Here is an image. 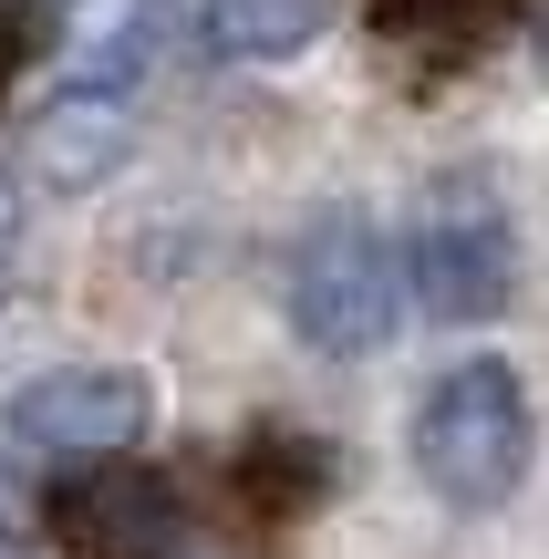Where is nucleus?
<instances>
[{
	"label": "nucleus",
	"instance_id": "f257e3e1",
	"mask_svg": "<svg viewBox=\"0 0 549 559\" xmlns=\"http://www.w3.org/2000/svg\"><path fill=\"white\" fill-rule=\"evenodd\" d=\"M415 477L446 508H509L529 477V383L498 353H467L415 404Z\"/></svg>",
	"mask_w": 549,
	"mask_h": 559
},
{
	"label": "nucleus",
	"instance_id": "f03ea898",
	"mask_svg": "<svg viewBox=\"0 0 549 559\" xmlns=\"http://www.w3.org/2000/svg\"><path fill=\"white\" fill-rule=\"evenodd\" d=\"M290 332L332 362H363L394 342V249L363 207H322L290 249Z\"/></svg>",
	"mask_w": 549,
	"mask_h": 559
},
{
	"label": "nucleus",
	"instance_id": "7ed1b4c3",
	"mask_svg": "<svg viewBox=\"0 0 549 559\" xmlns=\"http://www.w3.org/2000/svg\"><path fill=\"white\" fill-rule=\"evenodd\" d=\"M156 425V383L124 373V362H62V373L21 383L0 404V456H21L32 477H73L94 456H124V445Z\"/></svg>",
	"mask_w": 549,
	"mask_h": 559
},
{
	"label": "nucleus",
	"instance_id": "20e7f679",
	"mask_svg": "<svg viewBox=\"0 0 549 559\" xmlns=\"http://www.w3.org/2000/svg\"><path fill=\"white\" fill-rule=\"evenodd\" d=\"M405 270H415V300L435 321H498L518 290V228L498 207V187L488 177L426 187V207L405 228Z\"/></svg>",
	"mask_w": 549,
	"mask_h": 559
},
{
	"label": "nucleus",
	"instance_id": "39448f33",
	"mask_svg": "<svg viewBox=\"0 0 549 559\" xmlns=\"http://www.w3.org/2000/svg\"><path fill=\"white\" fill-rule=\"evenodd\" d=\"M52 549L62 559H177V487L124 456L52 477Z\"/></svg>",
	"mask_w": 549,
	"mask_h": 559
},
{
	"label": "nucleus",
	"instance_id": "423d86ee",
	"mask_svg": "<svg viewBox=\"0 0 549 559\" xmlns=\"http://www.w3.org/2000/svg\"><path fill=\"white\" fill-rule=\"evenodd\" d=\"M41 32L62 41V83L73 94H124L166 62V32H177V0H52Z\"/></svg>",
	"mask_w": 549,
	"mask_h": 559
},
{
	"label": "nucleus",
	"instance_id": "0eeeda50",
	"mask_svg": "<svg viewBox=\"0 0 549 559\" xmlns=\"http://www.w3.org/2000/svg\"><path fill=\"white\" fill-rule=\"evenodd\" d=\"M529 0H373V41L405 62L415 83H446L467 62H488L498 41L518 32Z\"/></svg>",
	"mask_w": 549,
	"mask_h": 559
},
{
	"label": "nucleus",
	"instance_id": "6e6552de",
	"mask_svg": "<svg viewBox=\"0 0 549 559\" xmlns=\"http://www.w3.org/2000/svg\"><path fill=\"white\" fill-rule=\"evenodd\" d=\"M124 145H135L124 94H73V83H62L32 115V135H21V166H32L41 187H62V198H83V187H104L124 166Z\"/></svg>",
	"mask_w": 549,
	"mask_h": 559
},
{
	"label": "nucleus",
	"instance_id": "1a4fd4ad",
	"mask_svg": "<svg viewBox=\"0 0 549 559\" xmlns=\"http://www.w3.org/2000/svg\"><path fill=\"white\" fill-rule=\"evenodd\" d=\"M332 32V0H207V52L228 62H281Z\"/></svg>",
	"mask_w": 549,
	"mask_h": 559
},
{
	"label": "nucleus",
	"instance_id": "9d476101",
	"mask_svg": "<svg viewBox=\"0 0 549 559\" xmlns=\"http://www.w3.org/2000/svg\"><path fill=\"white\" fill-rule=\"evenodd\" d=\"M311 487H322V445H290V436L249 445V498L260 508H311Z\"/></svg>",
	"mask_w": 549,
	"mask_h": 559
},
{
	"label": "nucleus",
	"instance_id": "9b49d317",
	"mask_svg": "<svg viewBox=\"0 0 549 559\" xmlns=\"http://www.w3.org/2000/svg\"><path fill=\"white\" fill-rule=\"evenodd\" d=\"M32 41H41V11H32V0H0V83L32 62Z\"/></svg>",
	"mask_w": 549,
	"mask_h": 559
},
{
	"label": "nucleus",
	"instance_id": "f8f14e48",
	"mask_svg": "<svg viewBox=\"0 0 549 559\" xmlns=\"http://www.w3.org/2000/svg\"><path fill=\"white\" fill-rule=\"evenodd\" d=\"M11 260H21V198L0 187V300H11Z\"/></svg>",
	"mask_w": 549,
	"mask_h": 559
},
{
	"label": "nucleus",
	"instance_id": "ddd939ff",
	"mask_svg": "<svg viewBox=\"0 0 549 559\" xmlns=\"http://www.w3.org/2000/svg\"><path fill=\"white\" fill-rule=\"evenodd\" d=\"M0 559H32V549H21V539H11V528H0Z\"/></svg>",
	"mask_w": 549,
	"mask_h": 559
}]
</instances>
